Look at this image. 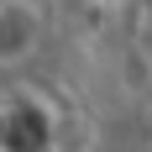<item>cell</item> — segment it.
Instances as JSON below:
<instances>
[{"mask_svg":"<svg viewBox=\"0 0 152 152\" xmlns=\"http://www.w3.org/2000/svg\"><path fill=\"white\" fill-rule=\"evenodd\" d=\"M42 42V16L26 0H0V63H21Z\"/></svg>","mask_w":152,"mask_h":152,"instance_id":"6da1fadb","label":"cell"},{"mask_svg":"<svg viewBox=\"0 0 152 152\" xmlns=\"http://www.w3.org/2000/svg\"><path fill=\"white\" fill-rule=\"evenodd\" d=\"M47 147H53V121L42 105L0 110V152H47Z\"/></svg>","mask_w":152,"mask_h":152,"instance_id":"7a4b0ae2","label":"cell"}]
</instances>
